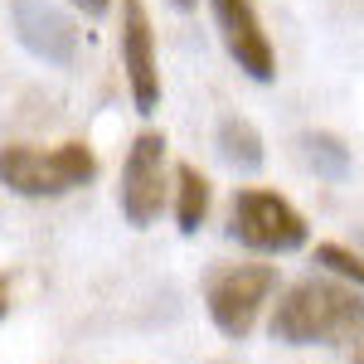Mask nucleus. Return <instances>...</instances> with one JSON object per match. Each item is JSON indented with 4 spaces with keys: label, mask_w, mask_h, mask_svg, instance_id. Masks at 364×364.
Instances as JSON below:
<instances>
[{
    "label": "nucleus",
    "mask_w": 364,
    "mask_h": 364,
    "mask_svg": "<svg viewBox=\"0 0 364 364\" xmlns=\"http://www.w3.org/2000/svg\"><path fill=\"white\" fill-rule=\"evenodd\" d=\"M228 238L243 243L248 252L277 257V252L306 248L311 224L291 199L272 195V190H238L228 204Z\"/></svg>",
    "instance_id": "obj_3"
},
{
    "label": "nucleus",
    "mask_w": 364,
    "mask_h": 364,
    "mask_svg": "<svg viewBox=\"0 0 364 364\" xmlns=\"http://www.w3.org/2000/svg\"><path fill=\"white\" fill-rule=\"evenodd\" d=\"M301 156H306V166L316 175H326V180H345L350 175V146L331 132H306L301 136Z\"/></svg>",
    "instance_id": "obj_11"
},
{
    "label": "nucleus",
    "mask_w": 364,
    "mask_h": 364,
    "mask_svg": "<svg viewBox=\"0 0 364 364\" xmlns=\"http://www.w3.org/2000/svg\"><path fill=\"white\" fill-rule=\"evenodd\" d=\"M272 291H277V267H267V262H238V267H224V272L209 277L204 306H209V321L228 340H248L262 306L272 301Z\"/></svg>",
    "instance_id": "obj_4"
},
{
    "label": "nucleus",
    "mask_w": 364,
    "mask_h": 364,
    "mask_svg": "<svg viewBox=\"0 0 364 364\" xmlns=\"http://www.w3.org/2000/svg\"><path fill=\"white\" fill-rule=\"evenodd\" d=\"M5 306H10V296H5V277H0V316H5Z\"/></svg>",
    "instance_id": "obj_15"
},
{
    "label": "nucleus",
    "mask_w": 364,
    "mask_h": 364,
    "mask_svg": "<svg viewBox=\"0 0 364 364\" xmlns=\"http://www.w3.org/2000/svg\"><path fill=\"white\" fill-rule=\"evenodd\" d=\"M209 199H214L209 180H204L190 161H180V166H175V224H180L185 238H195L199 228H204V219H209Z\"/></svg>",
    "instance_id": "obj_10"
},
{
    "label": "nucleus",
    "mask_w": 364,
    "mask_h": 364,
    "mask_svg": "<svg viewBox=\"0 0 364 364\" xmlns=\"http://www.w3.org/2000/svg\"><path fill=\"white\" fill-rule=\"evenodd\" d=\"M166 132H136L127 161H122V185H117L122 219L132 228H151L166 209Z\"/></svg>",
    "instance_id": "obj_5"
},
{
    "label": "nucleus",
    "mask_w": 364,
    "mask_h": 364,
    "mask_svg": "<svg viewBox=\"0 0 364 364\" xmlns=\"http://www.w3.org/2000/svg\"><path fill=\"white\" fill-rule=\"evenodd\" d=\"M73 10H83V15H107L112 10V0H68Z\"/></svg>",
    "instance_id": "obj_13"
},
{
    "label": "nucleus",
    "mask_w": 364,
    "mask_h": 364,
    "mask_svg": "<svg viewBox=\"0 0 364 364\" xmlns=\"http://www.w3.org/2000/svg\"><path fill=\"white\" fill-rule=\"evenodd\" d=\"M272 340L282 345H364V291L331 277L291 282L272 306Z\"/></svg>",
    "instance_id": "obj_1"
},
{
    "label": "nucleus",
    "mask_w": 364,
    "mask_h": 364,
    "mask_svg": "<svg viewBox=\"0 0 364 364\" xmlns=\"http://www.w3.org/2000/svg\"><path fill=\"white\" fill-rule=\"evenodd\" d=\"M117 54H122V68H127L132 107H136L141 117H151L156 107H161V63H156V29H151L146 0H122Z\"/></svg>",
    "instance_id": "obj_6"
},
{
    "label": "nucleus",
    "mask_w": 364,
    "mask_h": 364,
    "mask_svg": "<svg viewBox=\"0 0 364 364\" xmlns=\"http://www.w3.org/2000/svg\"><path fill=\"white\" fill-rule=\"evenodd\" d=\"M97 156L83 141H63L54 151L39 146H0V185L20 199H58L92 185Z\"/></svg>",
    "instance_id": "obj_2"
},
{
    "label": "nucleus",
    "mask_w": 364,
    "mask_h": 364,
    "mask_svg": "<svg viewBox=\"0 0 364 364\" xmlns=\"http://www.w3.org/2000/svg\"><path fill=\"white\" fill-rule=\"evenodd\" d=\"M10 25H15V39L29 54L54 63V68H68L73 54H78V25L58 10L54 0H15L10 5Z\"/></svg>",
    "instance_id": "obj_8"
},
{
    "label": "nucleus",
    "mask_w": 364,
    "mask_h": 364,
    "mask_svg": "<svg viewBox=\"0 0 364 364\" xmlns=\"http://www.w3.org/2000/svg\"><path fill=\"white\" fill-rule=\"evenodd\" d=\"M219 161H224L228 170H238V175L262 170V161H267V151H262V132L252 127L248 117H238V112L219 117Z\"/></svg>",
    "instance_id": "obj_9"
},
{
    "label": "nucleus",
    "mask_w": 364,
    "mask_h": 364,
    "mask_svg": "<svg viewBox=\"0 0 364 364\" xmlns=\"http://www.w3.org/2000/svg\"><path fill=\"white\" fill-rule=\"evenodd\" d=\"M316 262L331 277H340V282H350V287L364 291V257L355 248H345V243H316Z\"/></svg>",
    "instance_id": "obj_12"
},
{
    "label": "nucleus",
    "mask_w": 364,
    "mask_h": 364,
    "mask_svg": "<svg viewBox=\"0 0 364 364\" xmlns=\"http://www.w3.org/2000/svg\"><path fill=\"white\" fill-rule=\"evenodd\" d=\"M170 5H175V10H185V15H190V10H195L199 0H170Z\"/></svg>",
    "instance_id": "obj_14"
},
{
    "label": "nucleus",
    "mask_w": 364,
    "mask_h": 364,
    "mask_svg": "<svg viewBox=\"0 0 364 364\" xmlns=\"http://www.w3.org/2000/svg\"><path fill=\"white\" fill-rule=\"evenodd\" d=\"M209 10H214V25H219L228 58L252 83H272L277 78V54H272V39H267L262 20H257L252 0H209Z\"/></svg>",
    "instance_id": "obj_7"
},
{
    "label": "nucleus",
    "mask_w": 364,
    "mask_h": 364,
    "mask_svg": "<svg viewBox=\"0 0 364 364\" xmlns=\"http://www.w3.org/2000/svg\"><path fill=\"white\" fill-rule=\"evenodd\" d=\"M350 364H364V345H360V350H355V360H350Z\"/></svg>",
    "instance_id": "obj_16"
}]
</instances>
